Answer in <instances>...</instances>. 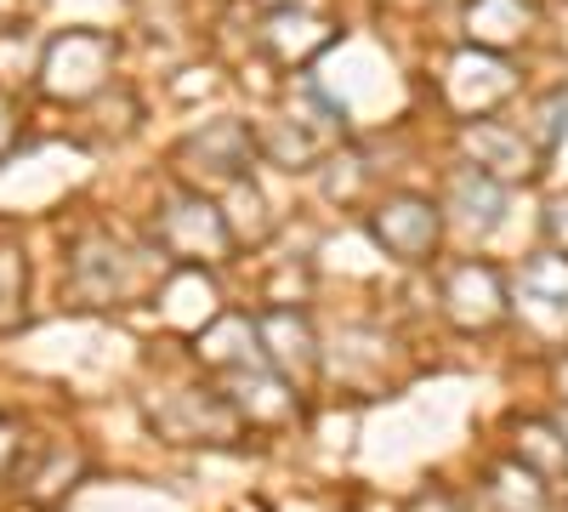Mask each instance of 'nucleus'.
Masks as SVG:
<instances>
[{
    "label": "nucleus",
    "mask_w": 568,
    "mask_h": 512,
    "mask_svg": "<svg viewBox=\"0 0 568 512\" xmlns=\"http://www.w3.org/2000/svg\"><path fill=\"white\" fill-rule=\"evenodd\" d=\"M444 200L433 194H387V200H375L369 211V234L375 245H382L393 262H433L438 240H444Z\"/></svg>",
    "instance_id": "obj_3"
},
{
    "label": "nucleus",
    "mask_w": 568,
    "mask_h": 512,
    "mask_svg": "<svg viewBox=\"0 0 568 512\" xmlns=\"http://www.w3.org/2000/svg\"><path fill=\"white\" fill-rule=\"evenodd\" d=\"M524 131L535 137V149H540V154H551V149H557V137L568 131V91H551V98L540 103V120H529Z\"/></svg>",
    "instance_id": "obj_22"
},
{
    "label": "nucleus",
    "mask_w": 568,
    "mask_h": 512,
    "mask_svg": "<svg viewBox=\"0 0 568 512\" xmlns=\"http://www.w3.org/2000/svg\"><path fill=\"white\" fill-rule=\"evenodd\" d=\"M227 388V404L240 410V422L256 428V433H284L302 415V388L284 382L273 364H251V370H233V377H222Z\"/></svg>",
    "instance_id": "obj_10"
},
{
    "label": "nucleus",
    "mask_w": 568,
    "mask_h": 512,
    "mask_svg": "<svg viewBox=\"0 0 568 512\" xmlns=\"http://www.w3.org/2000/svg\"><path fill=\"white\" fill-rule=\"evenodd\" d=\"M511 461H524L540 479H562L568 473V439L557 428V415H524L511 428Z\"/></svg>",
    "instance_id": "obj_18"
},
{
    "label": "nucleus",
    "mask_w": 568,
    "mask_h": 512,
    "mask_svg": "<svg viewBox=\"0 0 568 512\" xmlns=\"http://www.w3.org/2000/svg\"><path fill=\"white\" fill-rule=\"evenodd\" d=\"M262 12H284V7H296V0H256Z\"/></svg>",
    "instance_id": "obj_27"
},
{
    "label": "nucleus",
    "mask_w": 568,
    "mask_h": 512,
    "mask_svg": "<svg viewBox=\"0 0 568 512\" xmlns=\"http://www.w3.org/2000/svg\"><path fill=\"white\" fill-rule=\"evenodd\" d=\"M557 393H562V404H568V353L557 359Z\"/></svg>",
    "instance_id": "obj_26"
},
{
    "label": "nucleus",
    "mask_w": 568,
    "mask_h": 512,
    "mask_svg": "<svg viewBox=\"0 0 568 512\" xmlns=\"http://www.w3.org/2000/svg\"><path fill=\"white\" fill-rule=\"evenodd\" d=\"M517 91V74L511 63H500V52H478V46H466L444 63V103L466 120H484L489 109H500L506 98Z\"/></svg>",
    "instance_id": "obj_9"
},
{
    "label": "nucleus",
    "mask_w": 568,
    "mask_h": 512,
    "mask_svg": "<svg viewBox=\"0 0 568 512\" xmlns=\"http://www.w3.org/2000/svg\"><path fill=\"white\" fill-rule=\"evenodd\" d=\"M176 160L194 182H205V189H233L256 160V131L245 120H211L176 149Z\"/></svg>",
    "instance_id": "obj_6"
},
{
    "label": "nucleus",
    "mask_w": 568,
    "mask_h": 512,
    "mask_svg": "<svg viewBox=\"0 0 568 512\" xmlns=\"http://www.w3.org/2000/svg\"><path fill=\"white\" fill-rule=\"evenodd\" d=\"M438 308L460 337H484L511 313V285L489 257H460L438 279Z\"/></svg>",
    "instance_id": "obj_1"
},
{
    "label": "nucleus",
    "mask_w": 568,
    "mask_h": 512,
    "mask_svg": "<svg viewBox=\"0 0 568 512\" xmlns=\"http://www.w3.org/2000/svg\"><path fill=\"white\" fill-rule=\"evenodd\" d=\"M336 40V29H329L324 18L302 12V7H284V12H267V29H262V52L284 69H296L307 58H318L324 46Z\"/></svg>",
    "instance_id": "obj_15"
},
{
    "label": "nucleus",
    "mask_w": 568,
    "mask_h": 512,
    "mask_svg": "<svg viewBox=\"0 0 568 512\" xmlns=\"http://www.w3.org/2000/svg\"><path fill=\"white\" fill-rule=\"evenodd\" d=\"M74 285L85 297H98V302H125L142 285V279H136V257L120 251V245H109V240H91L74 257Z\"/></svg>",
    "instance_id": "obj_16"
},
{
    "label": "nucleus",
    "mask_w": 568,
    "mask_h": 512,
    "mask_svg": "<svg viewBox=\"0 0 568 512\" xmlns=\"http://www.w3.org/2000/svg\"><path fill=\"white\" fill-rule=\"evenodd\" d=\"M109 69H114V40L98 34V29H69L45 46L40 58V86L63 103H85L91 91L109 86Z\"/></svg>",
    "instance_id": "obj_4"
},
{
    "label": "nucleus",
    "mask_w": 568,
    "mask_h": 512,
    "mask_svg": "<svg viewBox=\"0 0 568 512\" xmlns=\"http://www.w3.org/2000/svg\"><path fill=\"white\" fill-rule=\"evenodd\" d=\"M557 428H562V439H568V404H562V415H557Z\"/></svg>",
    "instance_id": "obj_29"
},
{
    "label": "nucleus",
    "mask_w": 568,
    "mask_h": 512,
    "mask_svg": "<svg viewBox=\"0 0 568 512\" xmlns=\"http://www.w3.org/2000/svg\"><path fill=\"white\" fill-rule=\"evenodd\" d=\"M484 501H489L495 512H546V506H551V490H546L540 473L524 468V461H500V468H489Z\"/></svg>",
    "instance_id": "obj_19"
},
{
    "label": "nucleus",
    "mask_w": 568,
    "mask_h": 512,
    "mask_svg": "<svg viewBox=\"0 0 568 512\" xmlns=\"http://www.w3.org/2000/svg\"><path fill=\"white\" fill-rule=\"evenodd\" d=\"M23 285H29V268H23V257L0 245V331H7V324L23 313Z\"/></svg>",
    "instance_id": "obj_21"
},
{
    "label": "nucleus",
    "mask_w": 568,
    "mask_h": 512,
    "mask_svg": "<svg viewBox=\"0 0 568 512\" xmlns=\"http://www.w3.org/2000/svg\"><path fill=\"white\" fill-rule=\"evenodd\" d=\"M415 512H466V506H460L455 495H420V501H415Z\"/></svg>",
    "instance_id": "obj_24"
},
{
    "label": "nucleus",
    "mask_w": 568,
    "mask_h": 512,
    "mask_svg": "<svg viewBox=\"0 0 568 512\" xmlns=\"http://www.w3.org/2000/svg\"><path fill=\"white\" fill-rule=\"evenodd\" d=\"M222 217H227V234H233V245H262L267 234H273V211H267V194L256 189L251 177H240L227 189V205H222Z\"/></svg>",
    "instance_id": "obj_20"
},
{
    "label": "nucleus",
    "mask_w": 568,
    "mask_h": 512,
    "mask_svg": "<svg viewBox=\"0 0 568 512\" xmlns=\"http://www.w3.org/2000/svg\"><path fill=\"white\" fill-rule=\"evenodd\" d=\"M546 251L568 257V194L546 205Z\"/></svg>",
    "instance_id": "obj_23"
},
{
    "label": "nucleus",
    "mask_w": 568,
    "mask_h": 512,
    "mask_svg": "<svg viewBox=\"0 0 568 512\" xmlns=\"http://www.w3.org/2000/svg\"><path fill=\"white\" fill-rule=\"evenodd\" d=\"M154 240L160 251L176 262V268H211L233 251V234H227V217L216 200L205 194H176L160 205L154 217Z\"/></svg>",
    "instance_id": "obj_2"
},
{
    "label": "nucleus",
    "mask_w": 568,
    "mask_h": 512,
    "mask_svg": "<svg viewBox=\"0 0 568 512\" xmlns=\"http://www.w3.org/2000/svg\"><path fill=\"white\" fill-rule=\"evenodd\" d=\"M511 308L535 324V337L568 342V257L540 251L535 262H524V273L511 285Z\"/></svg>",
    "instance_id": "obj_11"
},
{
    "label": "nucleus",
    "mask_w": 568,
    "mask_h": 512,
    "mask_svg": "<svg viewBox=\"0 0 568 512\" xmlns=\"http://www.w3.org/2000/svg\"><path fill=\"white\" fill-rule=\"evenodd\" d=\"M535 29V0H466V40L478 52H506L529 40Z\"/></svg>",
    "instance_id": "obj_17"
},
{
    "label": "nucleus",
    "mask_w": 568,
    "mask_h": 512,
    "mask_svg": "<svg viewBox=\"0 0 568 512\" xmlns=\"http://www.w3.org/2000/svg\"><path fill=\"white\" fill-rule=\"evenodd\" d=\"M194 359L216 377H233V370H251V364H267L262 359V342H256V313H216L205 331L194 337Z\"/></svg>",
    "instance_id": "obj_13"
},
{
    "label": "nucleus",
    "mask_w": 568,
    "mask_h": 512,
    "mask_svg": "<svg viewBox=\"0 0 568 512\" xmlns=\"http://www.w3.org/2000/svg\"><path fill=\"white\" fill-rule=\"evenodd\" d=\"M256 342H262V359L296 388H307L324 364L318 331L302 308H256Z\"/></svg>",
    "instance_id": "obj_8"
},
{
    "label": "nucleus",
    "mask_w": 568,
    "mask_h": 512,
    "mask_svg": "<svg viewBox=\"0 0 568 512\" xmlns=\"http://www.w3.org/2000/svg\"><path fill=\"white\" fill-rule=\"evenodd\" d=\"M240 512H273L267 501H240Z\"/></svg>",
    "instance_id": "obj_28"
},
{
    "label": "nucleus",
    "mask_w": 568,
    "mask_h": 512,
    "mask_svg": "<svg viewBox=\"0 0 568 512\" xmlns=\"http://www.w3.org/2000/svg\"><path fill=\"white\" fill-rule=\"evenodd\" d=\"M154 302H160L165 324H182V331H194V337L222 313V291H216V279L205 268H176Z\"/></svg>",
    "instance_id": "obj_14"
},
{
    "label": "nucleus",
    "mask_w": 568,
    "mask_h": 512,
    "mask_svg": "<svg viewBox=\"0 0 568 512\" xmlns=\"http://www.w3.org/2000/svg\"><path fill=\"white\" fill-rule=\"evenodd\" d=\"M154 428L171 444H233L245 433V422H240V410L227 404V393H211V388L165 393L160 410H154Z\"/></svg>",
    "instance_id": "obj_5"
},
{
    "label": "nucleus",
    "mask_w": 568,
    "mask_h": 512,
    "mask_svg": "<svg viewBox=\"0 0 568 512\" xmlns=\"http://www.w3.org/2000/svg\"><path fill=\"white\" fill-rule=\"evenodd\" d=\"M7 143H12V114H7V103H0V154H7Z\"/></svg>",
    "instance_id": "obj_25"
},
{
    "label": "nucleus",
    "mask_w": 568,
    "mask_h": 512,
    "mask_svg": "<svg viewBox=\"0 0 568 512\" xmlns=\"http://www.w3.org/2000/svg\"><path fill=\"white\" fill-rule=\"evenodd\" d=\"M460 149H466V165H478L484 177L495 182H529L540 171V149L524 126H506V120H460Z\"/></svg>",
    "instance_id": "obj_7"
},
{
    "label": "nucleus",
    "mask_w": 568,
    "mask_h": 512,
    "mask_svg": "<svg viewBox=\"0 0 568 512\" xmlns=\"http://www.w3.org/2000/svg\"><path fill=\"white\" fill-rule=\"evenodd\" d=\"M444 217L455 228H466V234H495V228L506 222V182L484 177L478 165H460L449 171V189H444Z\"/></svg>",
    "instance_id": "obj_12"
}]
</instances>
